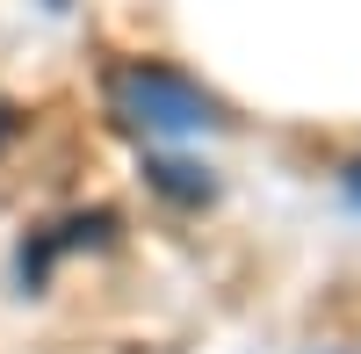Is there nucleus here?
Instances as JSON below:
<instances>
[{
    "label": "nucleus",
    "mask_w": 361,
    "mask_h": 354,
    "mask_svg": "<svg viewBox=\"0 0 361 354\" xmlns=\"http://www.w3.org/2000/svg\"><path fill=\"white\" fill-rule=\"evenodd\" d=\"M347 202H354V210H361V159L347 166Z\"/></svg>",
    "instance_id": "obj_3"
},
{
    "label": "nucleus",
    "mask_w": 361,
    "mask_h": 354,
    "mask_svg": "<svg viewBox=\"0 0 361 354\" xmlns=\"http://www.w3.org/2000/svg\"><path fill=\"white\" fill-rule=\"evenodd\" d=\"M8 130H15V116H8V109H0V145H8Z\"/></svg>",
    "instance_id": "obj_4"
},
{
    "label": "nucleus",
    "mask_w": 361,
    "mask_h": 354,
    "mask_svg": "<svg viewBox=\"0 0 361 354\" xmlns=\"http://www.w3.org/2000/svg\"><path fill=\"white\" fill-rule=\"evenodd\" d=\"M116 109H123L137 130H152V138H202V130H217V102H209L188 73H173V66H130L116 80Z\"/></svg>",
    "instance_id": "obj_1"
},
{
    "label": "nucleus",
    "mask_w": 361,
    "mask_h": 354,
    "mask_svg": "<svg viewBox=\"0 0 361 354\" xmlns=\"http://www.w3.org/2000/svg\"><path fill=\"white\" fill-rule=\"evenodd\" d=\"M188 173H195V166H173V159H159V166H152V181H159L166 195H180V202H202V195H209V181H188Z\"/></svg>",
    "instance_id": "obj_2"
}]
</instances>
